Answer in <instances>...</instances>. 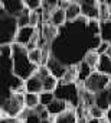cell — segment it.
I'll return each mask as SVG.
<instances>
[{
  "mask_svg": "<svg viewBox=\"0 0 111 123\" xmlns=\"http://www.w3.org/2000/svg\"><path fill=\"white\" fill-rule=\"evenodd\" d=\"M12 51H13V55H12L13 74L17 75L19 78H22L23 81H26L28 78L35 75V73L38 71V67H35L29 61L28 49L17 43H12Z\"/></svg>",
  "mask_w": 111,
  "mask_h": 123,
  "instance_id": "cell-1",
  "label": "cell"
},
{
  "mask_svg": "<svg viewBox=\"0 0 111 123\" xmlns=\"http://www.w3.org/2000/svg\"><path fill=\"white\" fill-rule=\"evenodd\" d=\"M26 94V93H25ZM25 94H10L2 100V117H17L25 106Z\"/></svg>",
  "mask_w": 111,
  "mask_h": 123,
  "instance_id": "cell-2",
  "label": "cell"
},
{
  "mask_svg": "<svg viewBox=\"0 0 111 123\" xmlns=\"http://www.w3.org/2000/svg\"><path fill=\"white\" fill-rule=\"evenodd\" d=\"M55 97L59 98V100H64L69 104V107L72 109H77L81 101H79V86L77 83L74 84H64L59 81V86L58 88L55 90Z\"/></svg>",
  "mask_w": 111,
  "mask_h": 123,
  "instance_id": "cell-3",
  "label": "cell"
},
{
  "mask_svg": "<svg viewBox=\"0 0 111 123\" xmlns=\"http://www.w3.org/2000/svg\"><path fill=\"white\" fill-rule=\"evenodd\" d=\"M19 26H17V18H13L2 10V45L5 43H15L16 35H17Z\"/></svg>",
  "mask_w": 111,
  "mask_h": 123,
  "instance_id": "cell-4",
  "label": "cell"
},
{
  "mask_svg": "<svg viewBox=\"0 0 111 123\" xmlns=\"http://www.w3.org/2000/svg\"><path fill=\"white\" fill-rule=\"evenodd\" d=\"M110 84H111V77L104 75V74H101V73H98V71H94V73L89 75V78L84 83L82 87H84L85 90H88L89 93L97 94V93H100V91H102V90H107V88L110 87Z\"/></svg>",
  "mask_w": 111,
  "mask_h": 123,
  "instance_id": "cell-5",
  "label": "cell"
},
{
  "mask_svg": "<svg viewBox=\"0 0 111 123\" xmlns=\"http://www.w3.org/2000/svg\"><path fill=\"white\" fill-rule=\"evenodd\" d=\"M2 10L13 18H19L25 9H26V5H25V0H3L2 3Z\"/></svg>",
  "mask_w": 111,
  "mask_h": 123,
  "instance_id": "cell-6",
  "label": "cell"
},
{
  "mask_svg": "<svg viewBox=\"0 0 111 123\" xmlns=\"http://www.w3.org/2000/svg\"><path fill=\"white\" fill-rule=\"evenodd\" d=\"M98 5L100 2H95V0H82V2H79L82 15L89 20H98V16H100Z\"/></svg>",
  "mask_w": 111,
  "mask_h": 123,
  "instance_id": "cell-7",
  "label": "cell"
},
{
  "mask_svg": "<svg viewBox=\"0 0 111 123\" xmlns=\"http://www.w3.org/2000/svg\"><path fill=\"white\" fill-rule=\"evenodd\" d=\"M46 67H48L50 75H53L55 78H58V80H62L65 73H67V70H68L67 65H64L61 61H58L56 58H53V56H50V59L48 61Z\"/></svg>",
  "mask_w": 111,
  "mask_h": 123,
  "instance_id": "cell-8",
  "label": "cell"
},
{
  "mask_svg": "<svg viewBox=\"0 0 111 123\" xmlns=\"http://www.w3.org/2000/svg\"><path fill=\"white\" fill-rule=\"evenodd\" d=\"M35 31H36V29H35V28H30V26L19 29V31H17V35H16V39H15V43H17V45L26 48V46L29 45V42L32 41Z\"/></svg>",
  "mask_w": 111,
  "mask_h": 123,
  "instance_id": "cell-9",
  "label": "cell"
},
{
  "mask_svg": "<svg viewBox=\"0 0 111 123\" xmlns=\"http://www.w3.org/2000/svg\"><path fill=\"white\" fill-rule=\"evenodd\" d=\"M68 109H69V104H68L67 101H64V100H59V98H55V100L46 107V110H48V113L50 114L52 119L56 117V116H59V114L64 113V111H67Z\"/></svg>",
  "mask_w": 111,
  "mask_h": 123,
  "instance_id": "cell-10",
  "label": "cell"
},
{
  "mask_svg": "<svg viewBox=\"0 0 111 123\" xmlns=\"http://www.w3.org/2000/svg\"><path fill=\"white\" fill-rule=\"evenodd\" d=\"M59 36V29L52 26L50 23H45L42 25V38L46 43H53L55 41H56V38Z\"/></svg>",
  "mask_w": 111,
  "mask_h": 123,
  "instance_id": "cell-11",
  "label": "cell"
},
{
  "mask_svg": "<svg viewBox=\"0 0 111 123\" xmlns=\"http://www.w3.org/2000/svg\"><path fill=\"white\" fill-rule=\"evenodd\" d=\"M52 26H55V28H58V29H61V28H64L68 22H67V13H65V10L64 9H59V7H56L52 13H50V22H49Z\"/></svg>",
  "mask_w": 111,
  "mask_h": 123,
  "instance_id": "cell-12",
  "label": "cell"
},
{
  "mask_svg": "<svg viewBox=\"0 0 111 123\" xmlns=\"http://www.w3.org/2000/svg\"><path fill=\"white\" fill-rule=\"evenodd\" d=\"M25 87H26V93H33V94H40L43 93V84L42 80L35 74L30 78H28L25 81Z\"/></svg>",
  "mask_w": 111,
  "mask_h": 123,
  "instance_id": "cell-13",
  "label": "cell"
},
{
  "mask_svg": "<svg viewBox=\"0 0 111 123\" xmlns=\"http://www.w3.org/2000/svg\"><path fill=\"white\" fill-rule=\"evenodd\" d=\"M95 106L100 107L102 111H108L111 109V101H110V91L108 88L107 90H102L100 93L95 94Z\"/></svg>",
  "mask_w": 111,
  "mask_h": 123,
  "instance_id": "cell-14",
  "label": "cell"
},
{
  "mask_svg": "<svg viewBox=\"0 0 111 123\" xmlns=\"http://www.w3.org/2000/svg\"><path fill=\"white\" fill-rule=\"evenodd\" d=\"M52 122H53V123H78L77 111H75V109L69 107L67 111L61 113V114L56 116V117H53Z\"/></svg>",
  "mask_w": 111,
  "mask_h": 123,
  "instance_id": "cell-15",
  "label": "cell"
},
{
  "mask_svg": "<svg viewBox=\"0 0 111 123\" xmlns=\"http://www.w3.org/2000/svg\"><path fill=\"white\" fill-rule=\"evenodd\" d=\"M77 70H78V80H77V84H78V86H84V83H85V81L89 78V75L94 73V70H92L88 64H85L84 61L77 65Z\"/></svg>",
  "mask_w": 111,
  "mask_h": 123,
  "instance_id": "cell-16",
  "label": "cell"
},
{
  "mask_svg": "<svg viewBox=\"0 0 111 123\" xmlns=\"http://www.w3.org/2000/svg\"><path fill=\"white\" fill-rule=\"evenodd\" d=\"M67 13V22L68 23H72V22H77L81 15H82V10H81V6H79V2H71L69 7L65 10Z\"/></svg>",
  "mask_w": 111,
  "mask_h": 123,
  "instance_id": "cell-17",
  "label": "cell"
},
{
  "mask_svg": "<svg viewBox=\"0 0 111 123\" xmlns=\"http://www.w3.org/2000/svg\"><path fill=\"white\" fill-rule=\"evenodd\" d=\"M95 71H98V73H101V74H104V75L111 77V58L107 56L105 54L101 55V56H100V62H98Z\"/></svg>",
  "mask_w": 111,
  "mask_h": 123,
  "instance_id": "cell-18",
  "label": "cell"
},
{
  "mask_svg": "<svg viewBox=\"0 0 111 123\" xmlns=\"http://www.w3.org/2000/svg\"><path fill=\"white\" fill-rule=\"evenodd\" d=\"M98 10H100V16H98V22H105L111 19V3L110 2H100L98 5Z\"/></svg>",
  "mask_w": 111,
  "mask_h": 123,
  "instance_id": "cell-19",
  "label": "cell"
},
{
  "mask_svg": "<svg viewBox=\"0 0 111 123\" xmlns=\"http://www.w3.org/2000/svg\"><path fill=\"white\" fill-rule=\"evenodd\" d=\"M100 36L102 42H107L111 45V20L100 22Z\"/></svg>",
  "mask_w": 111,
  "mask_h": 123,
  "instance_id": "cell-20",
  "label": "cell"
},
{
  "mask_svg": "<svg viewBox=\"0 0 111 123\" xmlns=\"http://www.w3.org/2000/svg\"><path fill=\"white\" fill-rule=\"evenodd\" d=\"M42 84H43V91L46 93H55V90L58 88L59 86V80L55 78L53 75H48L42 80Z\"/></svg>",
  "mask_w": 111,
  "mask_h": 123,
  "instance_id": "cell-21",
  "label": "cell"
},
{
  "mask_svg": "<svg viewBox=\"0 0 111 123\" xmlns=\"http://www.w3.org/2000/svg\"><path fill=\"white\" fill-rule=\"evenodd\" d=\"M100 56H101V55H98L94 49H91V51H88V52L85 54V56H84V62L88 64V65L95 71V70H97V65H98V62H100Z\"/></svg>",
  "mask_w": 111,
  "mask_h": 123,
  "instance_id": "cell-22",
  "label": "cell"
},
{
  "mask_svg": "<svg viewBox=\"0 0 111 123\" xmlns=\"http://www.w3.org/2000/svg\"><path fill=\"white\" fill-rule=\"evenodd\" d=\"M39 104H40L39 94H33V93H26L25 94V106H26V109L35 110Z\"/></svg>",
  "mask_w": 111,
  "mask_h": 123,
  "instance_id": "cell-23",
  "label": "cell"
},
{
  "mask_svg": "<svg viewBox=\"0 0 111 123\" xmlns=\"http://www.w3.org/2000/svg\"><path fill=\"white\" fill-rule=\"evenodd\" d=\"M28 56H29V61H30L35 67H40L42 65V49L40 48H36L33 51H29L28 52Z\"/></svg>",
  "mask_w": 111,
  "mask_h": 123,
  "instance_id": "cell-24",
  "label": "cell"
},
{
  "mask_svg": "<svg viewBox=\"0 0 111 123\" xmlns=\"http://www.w3.org/2000/svg\"><path fill=\"white\" fill-rule=\"evenodd\" d=\"M29 16H30V10L26 7L25 12L17 18V26H19V29H22V28H28V26H29Z\"/></svg>",
  "mask_w": 111,
  "mask_h": 123,
  "instance_id": "cell-25",
  "label": "cell"
},
{
  "mask_svg": "<svg viewBox=\"0 0 111 123\" xmlns=\"http://www.w3.org/2000/svg\"><path fill=\"white\" fill-rule=\"evenodd\" d=\"M39 98H40V104L45 106V107H48L56 97H55V93H46V91H43V93L39 94Z\"/></svg>",
  "mask_w": 111,
  "mask_h": 123,
  "instance_id": "cell-26",
  "label": "cell"
},
{
  "mask_svg": "<svg viewBox=\"0 0 111 123\" xmlns=\"http://www.w3.org/2000/svg\"><path fill=\"white\" fill-rule=\"evenodd\" d=\"M88 114H89V117H92V119H98V120H101L102 117L107 116V113L102 111V110H101L100 107H97V106H92L91 109H88Z\"/></svg>",
  "mask_w": 111,
  "mask_h": 123,
  "instance_id": "cell-27",
  "label": "cell"
},
{
  "mask_svg": "<svg viewBox=\"0 0 111 123\" xmlns=\"http://www.w3.org/2000/svg\"><path fill=\"white\" fill-rule=\"evenodd\" d=\"M0 54H2V59H12L13 51H12V45L5 43L0 46Z\"/></svg>",
  "mask_w": 111,
  "mask_h": 123,
  "instance_id": "cell-28",
  "label": "cell"
},
{
  "mask_svg": "<svg viewBox=\"0 0 111 123\" xmlns=\"http://www.w3.org/2000/svg\"><path fill=\"white\" fill-rule=\"evenodd\" d=\"M25 5L30 12H38L39 9H42V2L40 0H25Z\"/></svg>",
  "mask_w": 111,
  "mask_h": 123,
  "instance_id": "cell-29",
  "label": "cell"
},
{
  "mask_svg": "<svg viewBox=\"0 0 111 123\" xmlns=\"http://www.w3.org/2000/svg\"><path fill=\"white\" fill-rule=\"evenodd\" d=\"M25 123H42V119H40V116H39L38 113L32 111V113L29 114V117L25 120Z\"/></svg>",
  "mask_w": 111,
  "mask_h": 123,
  "instance_id": "cell-30",
  "label": "cell"
},
{
  "mask_svg": "<svg viewBox=\"0 0 111 123\" xmlns=\"http://www.w3.org/2000/svg\"><path fill=\"white\" fill-rule=\"evenodd\" d=\"M108 48H110V43H107V42H101V45L95 49V52H97L98 55H104V54L108 51Z\"/></svg>",
  "mask_w": 111,
  "mask_h": 123,
  "instance_id": "cell-31",
  "label": "cell"
},
{
  "mask_svg": "<svg viewBox=\"0 0 111 123\" xmlns=\"http://www.w3.org/2000/svg\"><path fill=\"white\" fill-rule=\"evenodd\" d=\"M0 123H23L19 117H2Z\"/></svg>",
  "mask_w": 111,
  "mask_h": 123,
  "instance_id": "cell-32",
  "label": "cell"
},
{
  "mask_svg": "<svg viewBox=\"0 0 111 123\" xmlns=\"http://www.w3.org/2000/svg\"><path fill=\"white\" fill-rule=\"evenodd\" d=\"M69 5H71V0H61V2H58V7L64 9V10H67L69 7Z\"/></svg>",
  "mask_w": 111,
  "mask_h": 123,
  "instance_id": "cell-33",
  "label": "cell"
},
{
  "mask_svg": "<svg viewBox=\"0 0 111 123\" xmlns=\"http://www.w3.org/2000/svg\"><path fill=\"white\" fill-rule=\"evenodd\" d=\"M87 123H100V120H98V119H92V117H89V119L87 120Z\"/></svg>",
  "mask_w": 111,
  "mask_h": 123,
  "instance_id": "cell-34",
  "label": "cell"
},
{
  "mask_svg": "<svg viewBox=\"0 0 111 123\" xmlns=\"http://www.w3.org/2000/svg\"><path fill=\"white\" fill-rule=\"evenodd\" d=\"M107 119H108V122L111 123V109H110V110L107 111Z\"/></svg>",
  "mask_w": 111,
  "mask_h": 123,
  "instance_id": "cell-35",
  "label": "cell"
},
{
  "mask_svg": "<svg viewBox=\"0 0 111 123\" xmlns=\"http://www.w3.org/2000/svg\"><path fill=\"white\" fill-rule=\"evenodd\" d=\"M105 55H107V56H110V58H111V45H110V48H108V51H107V52H105Z\"/></svg>",
  "mask_w": 111,
  "mask_h": 123,
  "instance_id": "cell-36",
  "label": "cell"
},
{
  "mask_svg": "<svg viewBox=\"0 0 111 123\" xmlns=\"http://www.w3.org/2000/svg\"><path fill=\"white\" fill-rule=\"evenodd\" d=\"M108 91H110V101H111V84H110V87H108Z\"/></svg>",
  "mask_w": 111,
  "mask_h": 123,
  "instance_id": "cell-37",
  "label": "cell"
},
{
  "mask_svg": "<svg viewBox=\"0 0 111 123\" xmlns=\"http://www.w3.org/2000/svg\"><path fill=\"white\" fill-rule=\"evenodd\" d=\"M42 123H53L52 120H45V122H42Z\"/></svg>",
  "mask_w": 111,
  "mask_h": 123,
  "instance_id": "cell-38",
  "label": "cell"
}]
</instances>
